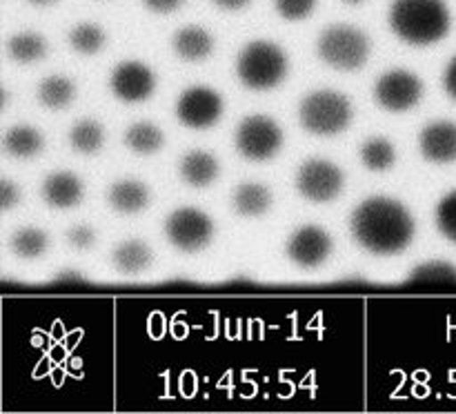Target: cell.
Here are the masks:
<instances>
[{
	"label": "cell",
	"instance_id": "6da1fadb",
	"mask_svg": "<svg viewBox=\"0 0 456 414\" xmlns=\"http://www.w3.org/2000/svg\"><path fill=\"white\" fill-rule=\"evenodd\" d=\"M350 227L356 243L379 256L403 252L412 243L417 230L410 209L387 196H370L356 205Z\"/></svg>",
	"mask_w": 456,
	"mask_h": 414
},
{
	"label": "cell",
	"instance_id": "7a4b0ae2",
	"mask_svg": "<svg viewBox=\"0 0 456 414\" xmlns=\"http://www.w3.org/2000/svg\"><path fill=\"white\" fill-rule=\"evenodd\" d=\"M450 25L452 16L445 0H392L390 4L392 31L417 47L444 40Z\"/></svg>",
	"mask_w": 456,
	"mask_h": 414
},
{
	"label": "cell",
	"instance_id": "3957f363",
	"mask_svg": "<svg viewBox=\"0 0 456 414\" xmlns=\"http://www.w3.org/2000/svg\"><path fill=\"white\" fill-rule=\"evenodd\" d=\"M236 76L248 89H272L288 76V53L272 40H252L236 61Z\"/></svg>",
	"mask_w": 456,
	"mask_h": 414
},
{
	"label": "cell",
	"instance_id": "277c9868",
	"mask_svg": "<svg viewBox=\"0 0 456 414\" xmlns=\"http://www.w3.org/2000/svg\"><path fill=\"white\" fill-rule=\"evenodd\" d=\"M298 120L316 136H337L352 123V102L341 92L316 89L301 101Z\"/></svg>",
	"mask_w": 456,
	"mask_h": 414
},
{
	"label": "cell",
	"instance_id": "5b68a950",
	"mask_svg": "<svg viewBox=\"0 0 456 414\" xmlns=\"http://www.w3.org/2000/svg\"><path fill=\"white\" fill-rule=\"evenodd\" d=\"M370 49L372 47H370L368 34L359 27L346 25V22L330 25L316 43L321 61L341 71L361 69L368 62Z\"/></svg>",
	"mask_w": 456,
	"mask_h": 414
},
{
	"label": "cell",
	"instance_id": "8992f818",
	"mask_svg": "<svg viewBox=\"0 0 456 414\" xmlns=\"http://www.w3.org/2000/svg\"><path fill=\"white\" fill-rule=\"evenodd\" d=\"M283 129L270 116H248L239 123L234 134V145L243 158L270 160L283 147Z\"/></svg>",
	"mask_w": 456,
	"mask_h": 414
},
{
	"label": "cell",
	"instance_id": "52a82bcc",
	"mask_svg": "<svg viewBox=\"0 0 456 414\" xmlns=\"http://www.w3.org/2000/svg\"><path fill=\"white\" fill-rule=\"evenodd\" d=\"M214 221L199 207H178L165 221V236L176 249L185 254L200 252L214 239Z\"/></svg>",
	"mask_w": 456,
	"mask_h": 414
},
{
	"label": "cell",
	"instance_id": "ba28073f",
	"mask_svg": "<svg viewBox=\"0 0 456 414\" xmlns=\"http://www.w3.org/2000/svg\"><path fill=\"white\" fill-rule=\"evenodd\" d=\"M346 185V174L338 165L325 158H310L298 167L297 190L312 203H330Z\"/></svg>",
	"mask_w": 456,
	"mask_h": 414
},
{
	"label": "cell",
	"instance_id": "9c48e42d",
	"mask_svg": "<svg viewBox=\"0 0 456 414\" xmlns=\"http://www.w3.org/2000/svg\"><path fill=\"white\" fill-rule=\"evenodd\" d=\"M176 116L185 127L208 129L223 116V98L216 89L194 85L187 87L176 101Z\"/></svg>",
	"mask_w": 456,
	"mask_h": 414
},
{
	"label": "cell",
	"instance_id": "30bf717a",
	"mask_svg": "<svg viewBox=\"0 0 456 414\" xmlns=\"http://www.w3.org/2000/svg\"><path fill=\"white\" fill-rule=\"evenodd\" d=\"M377 102L387 111H408L421 101L423 83L408 69H390L379 78L374 87Z\"/></svg>",
	"mask_w": 456,
	"mask_h": 414
},
{
	"label": "cell",
	"instance_id": "8fae6325",
	"mask_svg": "<svg viewBox=\"0 0 456 414\" xmlns=\"http://www.w3.org/2000/svg\"><path fill=\"white\" fill-rule=\"evenodd\" d=\"M110 89L118 101L123 102H142L154 93L156 76L145 62L125 61L114 67L110 76Z\"/></svg>",
	"mask_w": 456,
	"mask_h": 414
},
{
	"label": "cell",
	"instance_id": "7c38bea8",
	"mask_svg": "<svg viewBox=\"0 0 456 414\" xmlns=\"http://www.w3.org/2000/svg\"><path fill=\"white\" fill-rule=\"evenodd\" d=\"M332 254V236L319 225H303L289 236L288 256L305 270H314Z\"/></svg>",
	"mask_w": 456,
	"mask_h": 414
},
{
	"label": "cell",
	"instance_id": "4fadbf2b",
	"mask_svg": "<svg viewBox=\"0 0 456 414\" xmlns=\"http://www.w3.org/2000/svg\"><path fill=\"white\" fill-rule=\"evenodd\" d=\"M423 158L430 163H454L456 160V123L436 120L421 129L419 136Z\"/></svg>",
	"mask_w": 456,
	"mask_h": 414
},
{
	"label": "cell",
	"instance_id": "5bb4252c",
	"mask_svg": "<svg viewBox=\"0 0 456 414\" xmlns=\"http://www.w3.org/2000/svg\"><path fill=\"white\" fill-rule=\"evenodd\" d=\"M40 194L49 207L71 209L83 200L85 185L74 172H53L43 181Z\"/></svg>",
	"mask_w": 456,
	"mask_h": 414
},
{
	"label": "cell",
	"instance_id": "9a60e30c",
	"mask_svg": "<svg viewBox=\"0 0 456 414\" xmlns=\"http://www.w3.org/2000/svg\"><path fill=\"white\" fill-rule=\"evenodd\" d=\"M150 187L134 178L116 181L107 191V203L111 205V209L118 214H127V216L142 212L150 205Z\"/></svg>",
	"mask_w": 456,
	"mask_h": 414
},
{
	"label": "cell",
	"instance_id": "2e32d148",
	"mask_svg": "<svg viewBox=\"0 0 456 414\" xmlns=\"http://www.w3.org/2000/svg\"><path fill=\"white\" fill-rule=\"evenodd\" d=\"M221 165L212 151L191 150L187 151L178 165V174L190 187H209L218 178Z\"/></svg>",
	"mask_w": 456,
	"mask_h": 414
},
{
	"label": "cell",
	"instance_id": "e0dca14e",
	"mask_svg": "<svg viewBox=\"0 0 456 414\" xmlns=\"http://www.w3.org/2000/svg\"><path fill=\"white\" fill-rule=\"evenodd\" d=\"M172 47L178 58L187 62H200L212 56L214 36L205 27L187 25L178 29L172 38Z\"/></svg>",
	"mask_w": 456,
	"mask_h": 414
},
{
	"label": "cell",
	"instance_id": "ac0fdd59",
	"mask_svg": "<svg viewBox=\"0 0 456 414\" xmlns=\"http://www.w3.org/2000/svg\"><path fill=\"white\" fill-rule=\"evenodd\" d=\"M272 190L263 183H240L239 187L234 190V196H232V205H234V212L239 216H248V218H256L263 216L267 209L272 207Z\"/></svg>",
	"mask_w": 456,
	"mask_h": 414
},
{
	"label": "cell",
	"instance_id": "d6986e66",
	"mask_svg": "<svg viewBox=\"0 0 456 414\" xmlns=\"http://www.w3.org/2000/svg\"><path fill=\"white\" fill-rule=\"evenodd\" d=\"M111 263H114V267L120 274H141V272H145L147 267H150L151 249L150 245L141 239L123 240V243L116 245L114 252H111Z\"/></svg>",
	"mask_w": 456,
	"mask_h": 414
},
{
	"label": "cell",
	"instance_id": "ffe728a7",
	"mask_svg": "<svg viewBox=\"0 0 456 414\" xmlns=\"http://www.w3.org/2000/svg\"><path fill=\"white\" fill-rule=\"evenodd\" d=\"M3 147L13 158L27 160L34 158V156H38L43 151L45 138L36 127H29V125H13V127H9L4 132Z\"/></svg>",
	"mask_w": 456,
	"mask_h": 414
},
{
	"label": "cell",
	"instance_id": "44dd1931",
	"mask_svg": "<svg viewBox=\"0 0 456 414\" xmlns=\"http://www.w3.org/2000/svg\"><path fill=\"white\" fill-rule=\"evenodd\" d=\"M36 96H38L40 105L47 110H65L76 98V83L62 74L47 76L40 80Z\"/></svg>",
	"mask_w": 456,
	"mask_h": 414
},
{
	"label": "cell",
	"instance_id": "7402d4cb",
	"mask_svg": "<svg viewBox=\"0 0 456 414\" xmlns=\"http://www.w3.org/2000/svg\"><path fill=\"white\" fill-rule=\"evenodd\" d=\"M125 145L134 151V154H141V156H151L156 151L163 150L165 145V134L163 129L156 127L154 123H134L129 125L127 132L123 136Z\"/></svg>",
	"mask_w": 456,
	"mask_h": 414
},
{
	"label": "cell",
	"instance_id": "603a6c76",
	"mask_svg": "<svg viewBox=\"0 0 456 414\" xmlns=\"http://www.w3.org/2000/svg\"><path fill=\"white\" fill-rule=\"evenodd\" d=\"M7 53L12 61L29 65V62H38L47 56V40L36 31H22V34H13L7 40Z\"/></svg>",
	"mask_w": 456,
	"mask_h": 414
},
{
	"label": "cell",
	"instance_id": "cb8c5ba5",
	"mask_svg": "<svg viewBox=\"0 0 456 414\" xmlns=\"http://www.w3.org/2000/svg\"><path fill=\"white\" fill-rule=\"evenodd\" d=\"M9 248L18 258L31 261V258H40L47 252L49 239L40 227H22V230H16L12 234Z\"/></svg>",
	"mask_w": 456,
	"mask_h": 414
},
{
	"label": "cell",
	"instance_id": "d4e9b609",
	"mask_svg": "<svg viewBox=\"0 0 456 414\" xmlns=\"http://www.w3.org/2000/svg\"><path fill=\"white\" fill-rule=\"evenodd\" d=\"M105 142V127H102L98 120L94 118H85L78 120V123L71 127L69 132V145L74 147L78 154H96L98 150Z\"/></svg>",
	"mask_w": 456,
	"mask_h": 414
},
{
	"label": "cell",
	"instance_id": "484cf974",
	"mask_svg": "<svg viewBox=\"0 0 456 414\" xmlns=\"http://www.w3.org/2000/svg\"><path fill=\"white\" fill-rule=\"evenodd\" d=\"M361 163L370 172H387L396 163V150L387 138H370L361 147Z\"/></svg>",
	"mask_w": 456,
	"mask_h": 414
},
{
	"label": "cell",
	"instance_id": "4316f807",
	"mask_svg": "<svg viewBox=\"0 0 456 414\" xmlns=\"http://www.w3.org/2000/svg\"><path fill=\"white\" fill-rule=\"evenodd\" d=\"M107 43V34L101 25L96 22H78L74 29L69 31V45L74 52L83 53V56H94L101 52Z\"/></svg>",
	"mask_w": 456,
	"mask_h": 414
},
{
	"label": "cell",
	"instance_id": "83f0119b",
	"mask_svg": "<svg viewBox=\"0 0 456 414\" xmlns=\"http://www.w3.org/2000/svg\"><path fill=\"white\" fill-rule=\"evenodd\" d=\"M408 283H456V267L445 261H430L414 267Z\"/></svg>",
	"mask_w": 456,
	"mask_h": 414
},
{
	"label": "cell",
	"instance_id": "f1b7e54d",
	"mask_svg": "<svg viewBox=\"0 0 456 414\" xmlns=\"http://www.w3.org/2000/svg\"><path fill=\"white\" fill-rule=\"evenodd\" d=\"M436 227L445 239L456 243V190L444 196L436 205Z\"/></svg>",
	"mask_w": 456,
	"mask_h": 414
},
{
	"label": "cell",
	"instance_id": "f546056e",
	"mask_svg": "<svg viewBox=\"0 0 456 414\" xmlns=\"http://www.w3.org/2000/svg\"><path fill=\"white\" fill-rule=\"evenodd\" d=\"M274 7L285 20H303L316 7V0H274Z\"/></svg>",
	"mask_w": 456,
	"mask_h": 414
},
{
	"label": "cell",
	"instance_id": "4dcf8cb0",
	"mask_svg": "<svg viewBox=\"0 0 456 414\" xmlns=\"http://www.w3.org/2000/svg\"><path fill=\"white\" fill-rule=\"evenodd\" d=\"M67 243L74 249H78V252H87V249H92L96 245V231H94L92 225L80 223V225H74L67 230Z\"/></svg>",
	"mask_w": 456,
	"mask_h": 414
},
{
	"label": "cell",
	"instance_id": "1f68e13d",
	"mask_svg": "<svg viewBox=\"0 0 456 414\" xmlns=\"http://www.w3.org/2000/svg\"><path fill=\"white\" fill-rule=\"evenodd\" d=\"M20 199H22L20 187H18L16 183L9 181V178H3V181H0V205H3L4 212L16 207V205L20 203Z\"/></svg>",
	"mask_w": 456,
	"mask_h": 414
},
{
	"label": "cell",
	"instance_id": "d6a6232c",
	"mask_svg": "<svg viewBox=\"0 0 456 414\" xmlns=\"http://www.w3.org/2000/svg\"><path fill=\"white\" fill-rule=\"evenodd\" d=\"M183 3H185V0H142V4L154 13H172L176 12Z\"/></svg>",
	"mask_w": 456,
	"mask_h": 414
},
{
	"label": "cell",
	"instance_id": "836d02e7",
	"mask_svg": "<svg viewBox=\"0 0 456 414\" xmlns=\"http://www.w3.org/2000/svg\"><path fill=\"white\" fill-rule=\"evenodd\" d=\"M444 87L445 92L456 101V56L450 61V65L445 67V74H444Z\"/></svg>",
	"mask_w": 456,
	"mask_h": 414
},
{
	"label": "cell",
	"instance_id": "e575fe53",
	"mask_svg": "<svg viewBox=\"0 0 456 414\" xmlns=\"http://www.w3.org/2000/svg\"><path fill=\"white\" fill-rule=\"evenodd\" d=\"M214 4H216L218 9H223V12H240V9L248 7L252 0H212Z\"/></svg>",
	"mask_w": 456,
	"mask_h": 414
},
{
	"label": "cell",
	"instance_id": "d590c367",
	"mask_svg": "<svg viewBox=\"0 0 456 414\" xmlns=\"http://www.w3.org/2000/svg\"><path fill=\"white\" fill-rule=\"evenodd\" d=\"M83 280L85 279L78 274V272H71V270L61 272V274L53 276V283H83Z\"/></svg>",
	"mask_w": 456,
	"mask_h": 414
},
{
	"label": "cell",
	"instance_id": "8d00e7d4",
	"mask_svg": "<svg viewBox=\"0 0 456 414\" xmlns=\"http://www.w3.org/2000/svg\"><path fill=\"white\" fill-rule=\"evenodd\" d=\"M29 4H34V7H49V4L58 3V0H27Z\"/></svg>",
	"mask_w": 456,
	"mask_h": 414
},
{
	"label": "cell",
	"instance_id": "74e56055",
	"mask_svg": "<svg viewBox=\"0 0 456 414\" xmlns=\"http://www.w3.org/2000/svg\"><path fill=\"white\" fill-rule=\"evenodd\" d=\"M343 3H346V4H361V3H365V0H343Z\"/></svg>",
	"mask_w": 456,
	"mask_h": 414
}]
</instances>
